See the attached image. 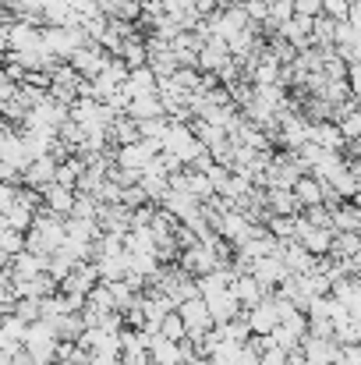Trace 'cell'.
Wrapping results in <instances>:
<instances>
[{
    "instance_id": "1",
    "label": "cell",
    "mask_w": 361,
    "mask_h": 365,
    "mask_svg": "<svg viewBox=\"0 0 361 365\" xmlns=\"http://www.w3.org/2000/svg\"><path fill=\"white\" fill-rule=\"evenodd\" d=\"M177 312L184 316V323H188V337H192V341H202V337L216 327V319H213V312H209V305H206V298H202V294H195V298L181 302V309H177Z\"/></svg>"
},
{
    "instance_id": "2",
    "label": "cell",
    "mask_w": 361,
    "mask_h": 365,
    "mask_svg": "<svg viewBox=\"0 0 361 365\" xmlns=\"http://www.w3.org/2000/svg\"><path fill=\"white\" fill-rule=\"evenodd\" d=\"M220 262H224V259H220V252H216L209 242H199V245H192V248H184V252H181V266H184L188 273H195V277L213 273Z\"/></svg>"
},
{
    "instance_id": "3",
    "label": "cell",
    "mask_w": 361,
    "mask_h": 365,
    "mask_svg": "<svg viewBox=\"0 0 361 365\" xmlns=\"http://www.w3.org/2000/svg\"><path fill=\"white\" fill-rule=\"evenodd\" d=\"M202 298H206V305H209V312H213L216 327H220V323H231V319H238L241 312H244V305L238 302V294H234L231 287H224V291H213V294H202Z\"/></svg>"
},
{
    "instance_id": "4",
    "label": "cell",
    "mask_w": 361,
    "mask_h": 365,
    "mask_svg": "<svg viewBox=\"0 0 361 365\" xmlns=\"http://www.w3.org/2000/svg\"><path fill=\"white\" fill-rule=\"evenodd\" d=\"M39 192H43L46 210H53L57 217H71V210H75V202H78V188H68V185H61V181H50V185H43Z\"/></svg>"
},
{
    "instance_id": "5",
    "label": "cell",
    "mask_w": 361,
    "mask_h": 365,
    "mask_svg": "<svg viewBox=\"0 0 361 365\" xmlns=\"http://www.w3.org/2000/svg\"><path fill=\"white\" fill-rule=\"evenodd\" d=\"M231 291L238 294V302L244 305V309H255L258 302H266V298H269L266 284H262L255 273H238V277H234V284H231Z\"/></svg>"
},
{
    "instance_id": "6",
    "label": "cell",
    "mask_w": 361,
    "mask_h": 365,
    "mask_svg": "<svg viewBox=\"0 0 361 365\" xmlns=\"http://www.w3.org/2000/svg\"><path fill=\"white\" fill-rule=\"evenodd\" d=\"M57 167H61L57 156H39V160H32V163L25 167V185H28V188H43V185L57 181Z\"/></svg>"
},
{
    "instance_id": "7",
    "label": "cell",
    "mask_w": 361,
    "mask_h": 365,
    "mask_svg": "<svg viewBox=\"0 0 361 365\" xmlns=\"http://www.w3.org/2000/svg\"><path fill=\"white\" fill-rule=\"evenodd\" d=\"M312 142H319L323 149H333V153H347V135L337 121H315Z\"/></svg>"
},
{
    "instance_id": "8",
    "label": "cell",
    "mask_w": 361,
    "mask_h": 365,
    "mask_svg": "<svg viewBox=\"0 0 361 365\" xmlns=\"http://www.w3.org/2000/svg\"><path fill=\"white\" fill-rule=\"evenodd\" d=\"M248 323H251L255 334H273V330L280 327V312H276L273 298H266V302H258L255 309H248Z\"/></svg>"
},
{
    "instance_id": "9",
    "label": "cell",
    "mask_w": 361,
    "mask_h": 365,
    "mask_svg": "<svg viewBox=\"0 0 361 365\" xmlns=\"http://www.w3.org/2000/svg\"><path fill=\"white\" fill-rule=\"evenodd\" d=\"M124 114H131L135 121H149V118H163V114H167V107H163L159 93H149V96H135V100L127 103V110H124Z\"/></svg>"
},
{
    "instance_id": "10",
    "label": "cell",
    "mask_w": 361,
    "mask_h": 365,
    "mask_svg": "<svg viewBox=\"0 0 361 365\" xmlns=\"http://www.w3.org/2000/svg\"><path fill=\"white\" fill-rule=\"evenodd\" d=\"M294 195H298V199H301V206L308 210V206L326 202V185H323L315 174H301V178H298V185H294Z\"/></svg>"
},
{
    "instance_id": "11",
    "label": "cell",
    "mask_w": 361,
    "mask_h": 365,
    "mask_svg": "<svg viewBox=\"0 0 361 365\" xmlns=\"http://www.w3.org/2000/svg\"><path fill=\"white\" fill-rule=\"evenodd\" d=\"M50 323H53V330H57L61 341H82V334L89 330V323H85L82 312H64V316H57Z\"/></svg>"
},
{
    "instance_id": "12",
    "label": "cell",
    "mask_w": 361,
    "mask_h": 365,
    "mask_svg": "<svg viewBox=\"0 0 361 365\" xmlns=\"http://www.w3.org/2000/svg\"><path fill=\"white\" fill-rule=\"evenodd\" d=\"M156 156L142 145V138L138 142H131V145H117V167H131V170H145L149 163H152Z\"/></svg>"
},
{
    "instance_id": "13",
    "label": "cell",
    "mask_w": 361,
    "mask_h": 365,
    "mask_svg": "<svg viewBox=\"0 0 361 365\" xmlns=\"http://www.w3.org/2000/svg\"><path fill=\"white\" fill-rule=\"evenodd\" d=\"M358 252H361V231H337L333 248H330L333 259H355Z\"/></svg>"
},
{
    "instance_id": "14",
    "label": "cell",
    "mask_w": 361,
    "mask_h": 365,
    "mask_svg": "<svg viewBox=\"0 0 361 365\" xmlns=\"http://www.w3.org/2000/svg\"><path fill=\"white\" fill-rule=\"evenodd\" d=\"M120 57L127 61V68H142V64H149V43H145V36H131V39H124Z\"/></svg>"
},
{
    "instance_id": "15",
    "label": "cell",
    "mask_w": 361,
    "mask_h": 365,
    "mask_svg": "<svg viewBox=\"0 0 361 365\" xmlns=\"http://www.w3.org/2000/svg\"><path fill=\"white\" fill-rule=\"evenodd\" d=\"M0 248H4V259H11V255H18V252L28 248V235H25V231H14V227H4Z\"/></svg>"
},
{
    "instance_id": "16",
    "label": "cell",
    "mask_w": 361,
    "mask_h": 365,
    "mask_svg": "<svg viewBox=\"0 0 361 365\" xmlns=\"http://www.w3.org/2000/svg\"><path fill=\"white\" fill-rule=\"evenodd\" d=\"M159 334L170 337V341H184V337H188V323H184V316H181V312H170V316L159 323Z\"/></svg>"
},
{
    "instance_id": "17",
    "label": "cell",
    "mask_w": 361,
    "mask_h": 365,
    "mask_svg": "<svg viewBox=\"0 0 361 365\" xmlns=\"http://www.w3.org/2000/svg\"><path fill=\"white\" fill-rule=\"evenodd\" d=\"M244 11H248L251 25H258V29L269 21V4L266 0H244Z\"/></svg>"
},
{
    "instance_id": "18",
    "label": "cell",
    "mask_w": 361,
    "mask_h": 365,
    "mask_svg": "<svg viewBox=\"0 0 361 365\" xmlns=\"http://www.w3.org/2000/svg\"><path fill=\"white\" fill-rule=\"evenodd\" d=\"M351 7H355V0H326L323 4V14H330L337 21H347L351 18Z\"/></svg>"
},
{
    "instance_id": "19",
    "label": "cell",
    "mask_w": 361,
    "mask_h": 365,
    "mask_svg": "<svg viewBox=\"0 0 361 365\" xmlns=\"http://www.w3.org/2000/svg\"><path fill=\"white\" fill-rule=\"evenodd\" d=\"M340 128H344V135H347V142H355V138H361V107H355L344 121H337Z\"/></svg>"
},
{
    "instance_id": "20",
    "label": "cell",
    "mask_w": 361,
    "mask_h": 365,
    "mask_svg": "<svg viewBox=\"0 0 361 365\" xmlns=\"http://www.w3.org/2000/svg\"><path fill=\"white\" fill-rule=\"evenodd\" d=\"M124 359H120L117 351H93V365H120Z\"/></svg>"
},
{
    "instance_id": "21",
    "label": "cell",
    "mask_w": 361,
    "mask_h": 365,
    "mask_svg": "<svg viewBox=\"0 0 361 365\" xmlns=\"http://www.w3.org/2000/svg\"><path fill=\"white\" fill-rule=\"evenodd\" d=\"M347 86H351L355 96H361V64H351V68H347Z\"/></svg>"
},
{
    "instance_id": "22",
    "label": "cell",
    "mask_w": 361,
    "mask_h": 365,
    "mask_svg": "<svg viewBox=\"0 0 361 365\" xmlns=\"http://www.w3.org/2000/svg\"><path fill=\"white\" fill-rule=\"evenodd\" d=\"M358 107H361V96H358Z\"/></svg>"
},
{
    "instance_id": "23",
    "label": "cell",
    "mask_w": 361,
    "mask_h": 365,
    "mask_svg": "<svg viewBox=\"0 0 361 365\" xmlns=\"http://www.w3.org/2000/svg\"><path fill=\"white\" fill-rule=\"evenodd\" d=\"M100 4H103V0H100Z\"/></svg>"
}]
</instances>
